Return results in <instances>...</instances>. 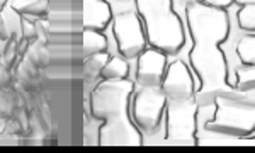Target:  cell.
<instances>
[{
  "label": "cell",
  "mask_w": 255,
  "mask_h": 153,
  "mask_svg": "<svg viewBox=\"0 0 255 153\" xmlns=\"http://www.w3.org/2000/svg\"><path fill=\"white\" fill-rule=\"evenodd\" d=\"M17 55H20L19 53V41H17V34H14L7 39V48H5V51H3V56L0 58V63H3L9 68H12L15 65Z\"/></svg>",
  "instance_id": "e0dca14e"
},
{
  "label": "cell",
  "mask_w": 255,
  "mask_h": 153,
  "mask_svg": "<svg viewBox=\"0 0 255 153\" xmlns=\"http://www.w3.org/2000/svg\"><path fill=\"white\" fill-rule=\"evenodd\" d=\"M162 90L167 99H187L194 97V94L199 90L196 87L191 70L184 61H174L168 65L165 75L162 80Z\"/></svg>",
  "instance_id": "ba28073f"
},
{
  "label": "cell",
  "mask_w": 255,
  "mask_h": 153,
  "mask_svg": "<svg viewBox=\"0 0 255 153\" xmlns=\"http://www.w3.org/2000/svg\"><path fill=\"white\" fill-rule=\"evenodd\" d=\"M109 58H111V56H109L106 51L96 53V55L89 56L87 60L84 61V72H85V77L94 78V77L101 75L102 68L106 67V63H108Z\"/></svg>",
  "instance_id": "5bb4252c"
},
{
  "label": "cell",
  "mask_w": 255,
  "mask_h": 153,
  "mask_svg": "<svg viewBox=\"0 0 255 153\" xmlns=\"http://www.w3.org/2000/svg\"><path fill=\"white\" fill-rule=\"evenodd\" d=\"M14 111H15V97L7 89L0 87V116L10 118V116H14Z\"/></svg>",
  "instance_id": "ac0fdd59"
},
{
  "label": "cell",
  "mask_w": 255,
  "mask_h": 153,
  "mask_svg": "<svg viewBox=\"0 0 255 153\" xmlns=\"http://www.w3.org/2000/svg\"><path fill=\"white\" fill-rule=\"evenodd\" d=\"M237 3H240V5H254L255 0H235Z\"/></svg>",
  "instance_id": "cb8c5ba5"
},
{
  "label": "cell",
  "mask_w": 255,
  "mask_h": 153,
  "mask_svg": "<svg viewBox=\"0 0 255 153\" xmlns=\"http://www.w3.org/2000/svg\"><path fill=\"white\" fill-rule=\"evenodd\" d=\"M199 2L209 7H216V9H226V7L232 5L235 0H199Z\"/></svg>",
  "instance_id": "7402d4cb"
},
{
  "label": "cell",
  "mask_w": 255,
  "mask_h": 153,
  "mask_svg": "<svg viewBox=\"0 0 255 153\" xmlns=\"http://www.w3.org/2000/svg\"><path fill=\"white\" fill-rule=\"evenodd\" d=\"M167 55L157 48H150L139 55L138 58V72L136 80L139 85L146 87H160L163 75H165Z\"/></svg>",
  "instance_id": "9c48e42d"
},
{
  "label": "cell",
  "mask_w": 255,
  "mask_h": 153,
  "mask_svg": "<svg viewBox=\"0 0 255 153\" xmlns=\"http://www.w3.org/2000/svg\"><path fill=\"white\" fill-rule=\"evenodd\" d=\"M113 19V10L106 0H84V27L102 31Z\"/></svg>",
  "instance_id": "30bf717a"
},
{
  "label": "cell",
  "mask_w": 255,
  "mask_h": 153,
  "mask_svg": "<svg viewBox=\"0 0 255 153\" xmlns=\"http://www.w3.org/2000/svg\"><path fill=\"white\" fill-rule=\"evenodd\" d=\"M238 90L255 92V65H242L235 72V85Z\"/></svg>",
  "instance_id": "7c38bea8"
},
{
  "label": "cell",
  "mask_w": 255,
  "mask_h": 153,
  "mask_svg": "<svg viewBox=\"0 0 255 153\" xmlns=\"http://www.w3.org/2000/svg\"><path fill=\"white\" fill-rule=\"evenodd\" d=\"M128 73H129V65L125 61V58L113 56L102 68L101 77L104 80H123V78H128Z\"/></svg>",
  "instance_id": "8fae6325"
},
{
  "label": "cell",
  "mask_w": 255,
  "mask_h": 153,
  "mask_svg": "<svg viewBox=\"0 0 255 153\" xmlns=\"http://www.w3.org/2000/svg\"><path fill=\"white\" fill-rule=\"evenodd\" d=\"M5 48H7V39L0 38V58L3 56V51H5Z\"/></svg>",
  "instance_id": "603a6c76"
},
{
  "label": "cell",
  "mask_w": 255,
  "mask_h": 153,
  "mask_svg": "<svg viewBox=\"0 0 255 153\" xmlns=\"http://www.w3.org/2000/svg\"><path fill=\"white\" fill-rule=\"evenodd\" d=\"M20 32H22V38L34 43L38 39V24L29 22L26 17L22 15V22H20Z\"/></svg>",
  "instance_id": "ffe728a7"
},
{
  "label": "cell",
  "mask_w": 255,
  "mask_h": 153,
  "mask_svg": "<svg viewBox=\"0 0 255 153\" xmlns=\"http://www.w3.org/2000/svg\"><path fill=\"white\" fill-rule=\"evenodd\" d=\"M237 55L244 65H255V36L249 34L237 43Z\"/></svg>",
  "instance_id": "4fadbf2b"
},
{
  "label": "cell",
  "mask_w": 255,
  "mask_h": 153,
  "mask_svg": "<svg viewBox=\"0 0 255 153\" xmlns=\"http://www.w3.org/2000/svg\"><path fill=\"white\" fill-rule=\"evenodd\" d=\"M15 77H17V80L20 82V85L24 87V89H27V90H31V92H34V90H38V78L36 77H32L29 75V73L26 72L20 65H17L15 67Z\"/></svg>",
  "instance_id": "d6986e66"
},
{
  "label": "cell",
  "mask_w": 255,
  "mask_h": 153,
  "mask_svg": "<svg viewBox=\"0 0 255 153\" xmlns=\"http://www.w3.org/2000/svg\"><path fill=\"white\" fill-rule=\"evenodd\" d=\"M113 31L118 41V48L125 58H136L145 51L146 31L143 20L134 12H121L114 17Z\"/></svg>",
  "instance_id": "52a82bcc"
},
{
  "label": "cell",
  "mask_w": 255,
  "mask_h": 153,
  "mask_svg": "<svg viewBox=\"0 0 255 153\" xmlns=\"http://www.w3.org/2000/svg\"><path fill=\"white\" fill-rule=\"evenodd\" d=\"M167 101L168 99L163 94L162 87L141 85V89L134 94L133 106H131V116H133L134 125L145 133L155 131L165 114Z\"/></svg>",
  "instance_id": "8992f818"
},
{
  "label": "cell",
  "mask_w": 255,
  "mask_h": 153,
  "mask_svg": "<svg viewBox=\"0 0 255 153\" xmlns=\"http://www.w3.org/2000/svg\"><path fill=\"white\" fill-rule=\"evenodd\" d=\"M215 102L216 113L204 123L206 130L216 135L250 138L255 131V102L230 96H220Z\"/></svg>",
  "instance_id": "277c9868"
},
{
  "label": "cell",
  "mask_w": 255,
  "mask_h": 153,
  "mask_svg": "<svg viewBox=\"0 0 255 153\" xmlns=\"http://www.w3.org/2000/svg\"><path fill=\"white\" fill-rule=\"evenodd\" d=\"M12 85V75H10V70L7 65L0 63V87L2 89H9Z\"/></svg>",
  "instance_id": "44dd1931"
},
{
  "label": "cell",
  "mask_w": 255,
  "mask_h": 153,
  "mask_svg": "<svg viewBox=\"0 0 255 153\" xmlns=\"http://www.w3.org/2000/svg\"><path fill=\"white\" fill-rule=\"evenodd\" d=\"M238 26L244 31H255V3L254 5H242L237 14Z\"/></svg>",
  "instance_id": "2e32d148"
},
{
  "label": "cell",
  "mask_w": 255,
  "mask_h": 153,
  "mask_svg": "<svg viewBox=\"0 0 255 153\" xmlns=\"http://www.w3.org/2000/svg\"><path fill=\"white\" fill-rule=\"evenodd\" d=\"M148 43L172 56L184 46L182 20L172 9V0H136Z\"/></svg>",
  "instance_id": "3957f363"
},
{
  "label": "cell",
  "mask_w": 255,
  "mask_h": 153,
  "mask_svg": "<svg viewBox=\"0 0 255 153\" xmlns=\"http://www.w3.org/2000/svg\"><path fill=\"white\" fill-rule=\"evenodd\" d=\"M134 85L128 78L104 80L90 96V113L102 121L99 145L102 147H139L143 143L139 128L129 116V99Z\"/></svg>",
  "instance_id": "7a4b0ae2"
},
{
  "label": "cell",
  "mask_w": 255,
  "mask_h": 153,
  "mask_svg": "<svg viewBox=\"0 0 255 153\" xmlns=\"http://www.w3.org/2000/svg\"><path fill=\"white\" fill-rule=\"evenodd\" d=\"M7 3H9V0H0V12H2L3 9H5Z\"/></svg>",
  "instance_id": "d4e9b609"
},
{
  "label": "cell",
  "mask_w": 255,
  "mask_h": 153,
  "mask_svg": "<svg viewBox=\"0 0 255 153\" xmlns=\"http://www.w3.org/2000/svg\"><path fill=\"white\" fill-rule=\"evenodd\" d=\"M197 111L194 97L168 99L165 107V143L192 147L196 145Z\"/></svg>",
  "instance_id": "5b68a950"
},
{
  "label": "cell",
  "mask_w": 255,
  "mask_h": 153,
  "mask_svg": "<svg viewBox=\"0 0 255 153\" xmlns=\"http://www.w3.org/2000/svg\"><path fill=\"white\" fill-rule=\"evenodd\" d=\"M187 26L192 36L191 63L201 80L194 94L199 106L215 102L220 96H230L235 87L228 80V63L221 44L230 34V19L225 9L189 2L186 7Z\"/></svg>",
  "instance_id": "6da1fadb"
},
{
  "label": "cell",
  "mask_w": 255,
  "mask_h": 153,
  "mask_svg": "<svg viewBox=\"0 0 255 153\" xmlns=\"http://www.w3.org/2000/svg\"><path fill=\"white\" fill-rule=\"evenodd\" d=\"M48 7H49V0H32V2L26 3L22 7H15V10L19 12L20 15H36V17H46L48 14Z\"/></svg>",
  "instance_id": "9a60e30c"
}]
</instances>
